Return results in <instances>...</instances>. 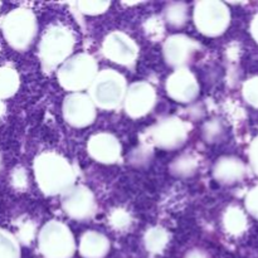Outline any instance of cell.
<instances>
[{
	"instance_id": "15",
	"label": "cell",
	"mask_w": 258,
	"mask_h": 258,
	"mask_svg": "<svg viewBox=\"0 0 258 258\" xmlns=\"http://www.w3.org/2000/svg\"><path fill=\"white\" fill-rule=\"evenodd\" d=\"M88 153L95 160L103 164H113L120 159L121 145L110 134H97L90 139Z\"/></svg>"
},
{
	"instance_id": "25",
	"label": "cell",
	"mask_w": 258,
	"mask_h": 258,
	"mask_svg": "<svg viewBox=\"0 0 258 258\" xmlns=\"http://www.w3.org/2000/svg\"><path fill=\"white\" fill-rule=\"evenodd\" d=\"M196 169V163L194 160H191L190 158H181L180 160H178V163L174 166V170L178 171L179 175H188V174H191Z\"/></svg>"
},
{
	"instance_id": "27",
	"label": "cell",
	"mask_w": 258,
	"mask_h": 258,
	"mask_svg": "<svg viewBox=\"0 0 258 258\" xmlns=\"http://www.w3.org/2000/svg\"><path fill=\"white\" fill-rule=\"evenodd\" d=\"M249 158H251V163L253 169L258 173V138L253 141L251 146V153H249Z\"/></svg>"
},
{
	"instance_id": "3",
	"label": "cell",
	"mask_w": 258,
	"mask_h": 258,
	"mask_svg": "<svg viewBox=\"0 0 258 258\" xmlns=\"http://www.w3.org/2000/svg\"><path fill=\"white\" fill-rule=\"evenodd\" d=\"M97 63L86 53L68 58L58 70V81L66 90L73 93L88 88L97 76Z\"/></svg>"
},
{
	"instance_id": "16",
	"label": "cell",
	"mask_w": 258,
	"mask_h": 258,
	"mask_svg": "<svg viewBox=\"0 0 258 258\" xmlns=\"http://www.w3.org/2000/svg\"><path fill=\"white\" fill-rule=\"evenodd\" d=\"M108 251L110 241L98 232H87L81 238L80 253L85 258H103Z\"/></svg>"
},
{
	"instance_id": "7",
	"label": "cell",
	"mask_w": 258,
	"mask_h": 258,
	"mask_svg": "<svg viewBox=\"0 0 258 258\" xmlns=\"http://www.w3.org/2000/svg\"><path fill=\"white\" fill-rule=\"evenodd\" d=\"M228 8L219 2H201L194 9V22L199 32L208 37H217L226 32L229 24Z\"/></svg>"
},
{
	"instance_id": "14",
	"label": "cell",
	"mask_w": 258,
	"mask_h": 258,
	"mask_svg": "<svg viewBox=\"0 0 258 258\" xmlns=\"http://www.w3.org/2000/svg\"><path fill=\"white\" fill-rule=\"evenodd\" d=\"M197 48L198 44L193 39L176 34L169 38L164 44V57L169 66L180 70L190 62Z\"/></svg>"
},
{
	"instance_id": "30",
	"label": "cell",
	"mask_w": 258,
	"mask_h": 258,
	"mask_svg": "<svg viewBox=\"0 0 258 258\" xmlns=\"http://www.w3.org/2000/svg\"><path fill=\"white\" fill-rule=\"evenodd\" d=\"M4 112H5V105H4V103H3V101L0 100V117H2V116L4 115Z\"/></svg>"
},
{
	"instance_id": "10",
	"label": "cell",
	"mask_w": 258,
	"mask_h": 258,
	"mask_svg": "<svg viewBox=\"0 0 258 258\" xmlns=\"http://www.w3.org/2000/svg\"><path fill=\"white\" fill-rule=\"evenodd\" d=\"M103 53L112 62L122 66L135 63L138 57V45L130 37L120 32H113L103 42Z\"/></svg>"
},
{
	"instance_id": "9",
	"label": "cell",
	"mask_w": 258,
	"mask_h": 258,
	"mask_svg": "<svg viewBox=\"0 0 258 258\" xmlns=\"http://www.w3.org/2000/svg\"><path fill=\"white\" fill-rule=\"evenodd\" d=\"M155 100V90L149 83H134L127 88L123 98L125 110L131 117H143L153 110L156 102Z\"/></svg>"
},
{
	"instance_id": "22",
	"label": "cell",
	"mask_w": 258,
	"mask_h": 258,
	"mask_svg": "<svg viewBox=\"0 0 258 258\" xmlns=\"http://www.w3.org/2000/svg\"><path fill=\"white\" fill-rule=\"evenodd\" d=\"M165 15L169 24L173 27H181L188 18V9L183 3H175V4L169 5Z\"/></svg>"
},
{
	"instance_id": "17",
	"label": "cell",
	"mask_w": 258,
	"mask_h": 258,
	"mask_svg": "<svg viewBox=\"0 0 258 258\" xmlns=\"http://www.w3.org/2000/svg\"><path fill=\"white\" fill-rule=\"evenodd\" d=\"M244 174V166L241 160L223 158L218 160L214 168V176L222 183H236Z\"/></svg>"
},
{
	"instance_id": "1",
	"label": "cell",
	"mask_w": 258,
	"mask_h": 258,
	"mask_svg": "<svg viewBox=\"0 0 258 258\" xmlns=\"http://www.w3.org/2000/svg\"><path fill=\"white\" fill-rule=\"evenodd\" d=\"M35 179L47 196L64 194L75 183V171L71 164L54 153H44L35 159Z\"/></svg>"
},
{
	"instance_id": "31",
	"label": "cell",
	"mask_w": 258,
	"mask_h": 258,
	"mask_svg": "<svg viewBox=\"0 0 258 258\" xmlns=\"http://www.w3.org/2000/svg\"><path fill=\"white\" fill-rule=\"evenodd\" d=\"M0 169H2V158H0Z\"/></svg>"
},
{
	"instance_id": "23",
	"label": "cell",
	"mask_w": 258,
	"mask_h": 258,
	"mask_svg": "<svg viewBox=\"0 0 258 258\" xmlns=\"http://www.w3.org/2000/svg\"><path fill=\"white\" fill-rule=\"evenodd\" d=\"M243 96L247 102L254 107H258V78H252L244 85Z\"/></svg>"
},
{
	"instance_id": "20",
	"label": "cell",
	"mask_w": 258,
	"mask_h": 258,
	"mask_svg": "<svg viewBox=\"0 0 258 258\" xmlns=\"http://www.w3.org/2000/svg\"><path fill=\"white\" fill-rule=\"evenodd\" d=\"M168 233L161 228H153L145 236V244L151 253H160L168 243Z\"/></svg>"
},
{
	"instance_id": "11",
	"label": "cell",
	"mask_w": 258,
	"mask_h": 258,
	"mask_svg": "<svg viewBox=\"0 0 258 258\" xmlns=\"http://www.w3.org/2000/svg\"><path fill=\"white\" fill-rule=\"evenodd\" d=\"M151 136L159 148L171 150L185 143L188 130L185 123L179 118H166L154 127Z\"/></svg>"
},
{
	"instance_id": "21",
	"label": "cell",
	"mask_w": 258,
	"mask_h": 258,
	"mask_svg": "<svg viewBox=\"0 0 258 258\" xmlns=\"http://www.w3.org/2000/svg\"><path fill=\"white\" fill-rule=\"evenodd\" d=\"M224 226L231 233L239 234L246 228V217L243 216L241 209L231 208L227 211L224 217Z\"/></svg>"
},
{
	"instance_id": "19",
	"label": "cell",
	"mask_w": 258,
	"mask_h": 258,
	"mask_svg": "<svg viewBox=\"0 0 258 258\" xmlns=\"http://www.w3.org/2000/svg\"><path fill=\"white\" fill-rule=\"evenodd\" d=\"M0 258H20V247L17 238L0 228Z\"/></svg>"
},
{
	"instance_id": "26",
	"label": "cell",
	"mask_w": 258,
	"mask_h": 258,
	"mask_svg": "<svg viewBox=\"0 0 258 258\" xmlns=\"http://www.w3.org/2000/svg\"><path fill=\"white\" fill-rule=\"evenodd\" d=\"M246 204H247V209L249 211V213H251L252 216L256 217V218L258 219V188L253 189V190L248 194Z\"/></svg>"
},
{
	"instance_id": "6",
	"label": "cell",
	"mask_w": 258,
	"mask_h": 258,
	"mask_svg": "<svg viewBox=\"0 0 258 258\" xmlns=\"http://www.w3.org/2000/svg\"><path fill=\"white\" fill-rule=\"evenodd\" d=\"M73 45L75 39L70 29L63 27L50 28L40 40V59L48 67L63 64L70 58Z\"/></svg>"
},
{
	"instance_id": "5",
	"label": "cell",
	"mask_w": 258,
	"mask_h": 258,
	"mask_svg": "<svg viewBox=\"0 0 258 258\" xmlns=\"http://www.w3.org/2000/svg\"><path fill=\"white\" fill-rule=\"evenodd\" d=\"M38 246L45 258H71L76 251V242L70 228L54 221L42 228Z\"/></svg>"
},
{
	"instance_id": "13",
	"label": "cell",
	"mask_w": 258,
	"mask_h": 258,
	"mask_svg": "<svg viewBox=\"0 0 258 258\" xmlns=\"http://www.w3.org/2000/svg\"><path fill=\"white\" fill-rule=\"evenodd\" d=\"M166 91L168 95L178 102H190L198 96L199 83L193 73L186 68H180L168 78Z\"/></svg>"
},
{
	"instance_id": "29",
	"label": "cell",
	"mask_w": 258,
	"mask_h": 258,
	"mask_svg": "<svg viewBox=\"0 0 258 258\" xmlns=\"http://www.w3.org/2000/svg\"><path fill=\"white\" fill-rule=\"evenodd\" d=\"M252 34H253V38H256V42L258 43V15L253 19L252 22Z\"/></svg>"
},
{
	"instance_id": "4",
	"label": "cell",
	"mask_w": 258,
	"mask_h": 258,
	"mask_svg": "<svg viewBox=\"0 0 258 258\" xmlns=\"http://www.w3.org/2000/svg\"><path fill=\"white\" fill-rule=\"evenodd\" d=\"M3 33L7 42L17 50H25L37 34V20L28 9H15L5 17Z\"/></svg>"
},
{
	"instance_id": "18",
	"label": "cell",
	"mask_w": 258,
	"mask_h": 258,
	"mask_svg": "<svg viewBox=\"0 0 258 258\" xmlns=\"http://www.w3.org/2000/svg\"><path fill=\"white\" fill-rule=\"evenodd\" d=\"M19 88V76L13 68H0V100L9 98Z\"/></svg>"
},
{
	"instance_id": "24",
	"label": "cell",
	"mask_w": 258,
	"mask_h": 258,
	"mask_svg": "<svg viewBox=\"0 0 258 258\" xmlns=\"http://www.w3.org/2000/svg\"><path fill=\"white\" fill-rule=\"evenodd\" d=\"M78 7L81 8V12L86 13V14L90 15H96L101 14V13L106 12L108 7H110V3L106 2H82L78 4Z\"/></svg>"
},
{
	"instance_id": "28",
	"label": "cell",
	"mask_w": 258,
	"mask_h": 258,
	"mask_svg": "<svg viewBox=\"0 0 258 258\" xmlns=\"http://www.w3.org/2000/svg\"><path fill=\"white\" fill-rule=\"evenodd\" d=\"M185 258H209L208 254L203 251H199V249H194L186 253Z\"/></svg>"
},
{
	"instance_id": "32",
	"label": "cell",
	"mask_w": 258,
	"mask_h": 258,
	"mask_svg": "<svg viewBox=\"0 0 258 258\" xmlns=\"http://www.w3.org/2000/svg\"><path fill=\"white\" fill-rule=\"evenodd\" d=\"M0 5H2V4H0Z\"/></svg>"
},
{
	"instance_id": "12",
	"label": "cell",
	"mask_w": 258,
	"mask_h": 258,
	"mask_svg": "<svg viewBox=\"0 0 258 258\" xmlns=\"http://www.w3.org/2000/svg\"><path fill=\"white\" fill-rule=\"evenodd\" d=\"M62 207L68 216L75 219L90 218L95 211V199L90 189L76 186L63 194Z\"/></svg>"
},
{
	"instance_id": "2",
	"label": "cell",
	"mask_w": 258,
	"mask_h": 258,
	"mask_svg": "<svg viewBox=\"0 0 258 258\" xmlns=\"http://www.w3.org/2000/svg\"><path fill=\"white\" fill-rule=\"evenodd\" d=\"M126 80L113 70H105L97 73L90 86V98L95 106L105 110L118 107L125 98Z\"/></svg>"
},
{
	"instance_id": "8",
	"label": "cell",
	"mask_w": 258,
	"mask_h": 258,
	"mask_svg": "<svg viewBox=\"0 0 258 258\" xmlns=\"http://www.w3.org/2000/svg\"><path fill=\"white\" fill-rule=\"evenodd\" d=\"M63 115L66 121L75 127H86L96 117L95 103L83 93H71L63 103Z\"/></svg>"
}]
</instances>
